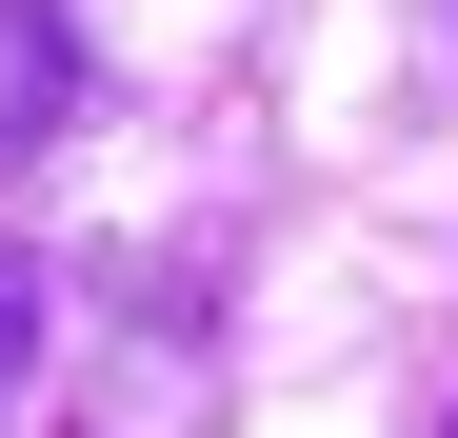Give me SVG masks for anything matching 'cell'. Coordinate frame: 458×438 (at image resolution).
<instances>
[{"instance_id":"obj_1","label":"cell","mask_w":458,"mask_h":438,"mask_svg":"<svg viewBox=\"0 0 458 438\" xmlns=\"http://www.w3.org/2000/svg\"><path fill=\"white\" fill-rule=\"evenodd\" d=\"M0 379H21V299H0Z\"/></svg>"}]
</instances>
